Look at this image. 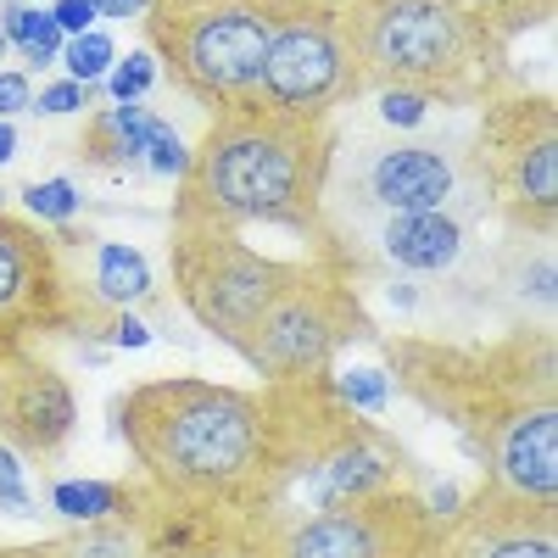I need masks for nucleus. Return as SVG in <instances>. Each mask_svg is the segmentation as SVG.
I'll list each match as a JSON object with an SVG mask.
<instances>
[{"label":"nucleus","mask_w":558,"mask_h":558,"mask_svg":"<svg viewBox=\"0 0 558 558\" xmlns=\"http://www.w3.org/2000/svg\"><path fill=\"white\" fill-rule=\"evenodd\" d=\"M386 375L475 452L481 481L558 508V347L553 324L502 341H386Z\"/></svg>","instance_id":"obj_1"},{"label":"nucleus","mask_w":558,"mask_h":558,"mask_svg":"<svg viewBox=\"0 0 558 558\" xmlns=\"http://www.w3.org/2000/svg\"><path fill=\"white\" fill-rule=\"evenodd\" d=\"M140 481L179 502H213L268 531V402L196 375L140 380L112 402ZM257 547V542H252Z\"/></svg>","instance_id":"obj_2"},{"label":"nucleus","mask_w":558,"mask_h":558,"mask_svg":"<svg viewBox=\"0 0 558 558\" xmlns=\"http://www.w3.org/2000/svg\"><path fill=\"white\" fill-rule=\"evenodd\" d=\"M336 146V118H296L257 96L207 112V134L196 140L191 168L173 191V223L291 229L324 241V191H330Z\"/></svg>","instance_id":"obj_3"},{"label":"nucleus","mask_w":558,"mask_h":558,"mask_svg":"<svg viewBox=\"0 0 558 558\" xmlns=\"http://www.w3.org/2000/svg\"><path fill=\"white\" fill-rule=\"evenodd\" d=\"M341 39L368 89H418L425 101L481 107L508 84V45L463 0H352Z\"/></svg>","instance_id":"obj_4"},{"label":"nucleus","mask_w":558,"mask_h":558,"mask_svg":"<svg viewBox=\"0 0 558 558\" xmlns=\"http://www.w3.org/2000/svg\"><path fill=\"white\" fill-rule=\"evenodd\" d=\"M386 213H492L475 140H425V134H357L336 146L324 229H352Z\"/></svg>","instance_id":"obj_5"},{"label":"nucleus","mask_w":558,"mask_h":558,"mask_svg":"<svg viewBox=\"0 0 558 558\" xmlns=\"http://www.w3.org/2000/svg\"><path fill=\"white\" fill-rule=\"evenodd\" d=\"M274 17L279 0H151L140 23L157 73H168V84L196 107L223 112L257 96Z\"/></svg>","instance_id":"obj_6"},{"label":"nucleus","mask_w":558,"mask_h":558,"mask_svg":"<svg viewBox=\"0 0 558 558\" xmlns=\"http://www.w3.org/2000/svg\"><path fill=\"white\" fill-rule=\"evenodd\" d=\"M352 341H375V318L363 307V286L347 268L341 246L324 235L307 252L302 279L274 296V307L252 324V336L235 347L246 368H257L263 386H286L307 375H330V363Z\"/></svg>","instance_id":"obj_7"},{"label":"nucleus","mask_w":558,"mask_h":558,"mask_svg":"<svg viewBox=\"0 0 558 558\" xmlns=\"http://www.w3.org/2000/svg\"><path fill=\"white\" fill-rule=\"evenodd\" d=\"M318 246V241H313ZM307 257H274L257 252L241 229H213V223H173L168 235V286L184 302L207 336L223 347H241L252 324L274 307L302 279Z\"/></svg>","instance_id":"obj_8"},{"label":"nucleus","mask_w":558,"mask_h":558,"mask_svg":"<svg viewBox=\"0 0 558 558\" xmlns=\"http://www.w3.org/2000/svg\"><path fill=\"white\" fill-rule=\"evenodd\" d=\"M475 162L492 213L514 235L558 229V107L531 89H492L481 101Z\"/></svg>","instance_id":"obj_9"},{"label":"nucleus","mask_w":558,"mask_h":558,"mask_svg":"<svg viewBox=\"0 0 558 558\" xmlns=\"http://www.w3.org/2000/svg\"><path fill=\"white\" fill-rule=\"evenodd\" d=\"M441 531L447 520L413 486H391L268 525L252 558H441Z\"/></svg>","instance_id":"obj_10"},{"label":"nucleus","mask_w":558,"mask_h":558,"mask_svg":"<svg viewBox=\"0 0 558 558\" xmlns=\"http://www.w3.org/2000/svg\"><path fill=\"white\" fill-rule=\"evenodd\" d=\"M357 96H363V78L341 39V17L279 0L263 78H257V101L296 112V118H336Z\"/></svg>","instance_id":"obj_11"},{"label":"nucleus","mask_w":558,"mask_h":558,"mask_svg":"<svg viewBox=\"0 0 558 558\" xmlns=\"http://www.w3.org/2000/svg\"><path fill=\"white\" fill-rule=\"evenodd\" d=\"M45 336H84L78 296L51 235L0 213V357L28 352Z\"/></svg>","instance_id":"obj_12"},{"label":"nucleus","mask_w":558,"mask_h":558,"mask_svg":"<svg viewBox=\"0 0 558 558\" xmlns=\"http://www.w3.org/2000/svg\"><path fill=\"white\" fill-rule=\"evenodd\" d=\"M78 425V397L39 347L0 357V441L28 458H57Z\"/></svg>","instance_id":"obj_13"},{"label":"nucleus","mask_w":558,"mask_h":558,"mask_svg":"<svg viewBox=\"0 0 558 558\" xmlns=\"http://www.w3.org/2000/svg\"><path fill=\"white\" fill-rule=\"evenodd\" d=\"M441 558H558V508L481 481V492L447 520Z\"/></svg>","instance_id":"obj_14"},{"label":"nucleus","mask_w":558,"mask_h":558,"mask_svg":"<svg viewBox=\"0 0 558 558\" xmlns=\"http://www.w3.org/2000/svg\"><path fill=\"white\" fill-rule=\"evenodd\" d=\"M168 118L151 112V107H140V101H112L101 112H89L84 123V140H78V151L89 168H146V151L162 140Z\"/></svg>","instance_id":"obj_15"},{"label":"nucleus","mask_w":558,"mask_h":558,"mask_svg":"<svg viewBox=\"0 0 558 558\" xmlns=\"http://www.w3.org/2000/svg\"><path fill=\"white\" fill-rule=\"evenodd\" d=\"M51 502H57L62 520L96 525V520H118L123 514L129 486H118V481H57L51 486Z\"/></svg>","instance_id":"obj_16"},{"label":"nucleus","mask_w":558,"mask_h":558,"mask_svg":"<svg viewBox=\"0 0 558 558\" xmlns=\"http://www.w3.org/2000/svg\"><path fill=\"white\" fill-rule=\"evenodd\" d=\"M463 7H470L502 45H514L520 34H531L553 17V0H463Z\"/></svg>","instance_id":"obj_17"},{"label":"nucleus","mask_w":558,"mask_h":558,"mask_svg":"<svg viewBox=\"0 0 558 558\" xmlns=\"http://www.w3.org/2000/svg\"><path fill=\"white\" fill-rule=\"evenodd\" d=\"M78 184L73 179H45V184H23V213L45 218V223H73L78 213Z\"/></svg>","instance_id":"obj_18"},{"label":"nucleus","mask_w":558,"mask_h":558,"mask_svg":"<svg viewBox=\"0 0 558 558\" xmlns=\"http://www.w3.org/2000/svg\"><path fill=\"white\" fill-rule=\"evenodd\" d=\"M336 380V397L357 413H380L391 402V375L386 368H347V375H330Z\"/></svg>","instance_id":"obj_19"},{"label":"nucleus","mask_w":558,"mask_h":558,"mask_svg":"<svg viewBox=\"0 0 558 558\" xmlns=\"http://www.w3.org/2000/svg\"><path fill=\"white\" fill-rule=\"evenodd\" d=\"M112 57H118V45L107 39V34H73L68 45H62V62H68V78H78V84H89V78H101L107 68H112Z\"/></svg>","instance_id":"obj_20"},{"label":"nucleus","mask_w":558,"mask_h":558,"mask_svg":"<svg viewBox=\"0 0 558 558\" xmlns=\"http://www.w3.org/2000/svg\"><path fill=\"white\" fill-rule=\"evenodd\" d=\"M375 118L386 123V129H397V134H418L425 129V118H430V101L418 96V89H375Z\"/></svg>","instance_id":"obj_21"},{"label":"nucleus","mask_w":558,"mask_h":558,"mask_svg":"<svg viewBox=\"0 0 558 558\" xmlns=\"http://www.w3.org/2000/svg\"><path fill=\"white\" fill-rule=\"evenodd\" d=\"M0 514H12V520H28L34 514V492L23 481V458L0 441Z\"/></svg>","instance_id":"obj_22"},{"label":"nucleus","mask_w":558,"mask_h":558,"mask_svg":"<svg viewBox=\"0 0 558 558\" xmlns=\"http://www.w3.org/2000/svg\"><path fill=\"white\" fill-rule=\"evenodd\" d=\"M151 84H157V57L134 51V57H123V68H112V101H140Z\"/></svg>","instance_id":"obj_23"},{"label":"nucleus","mask_w":558,"mask_h":558,"mask_svg":"<svg viewBox=\"0 0 558 558\" xmlns=\"http://www.w3.org/2000/svg\"><path fill=\"white\" fill-rule=\"evenodd\" d=\"M84 107H89V84H78V78H62V84L34 96V112H45V118H68V112H84Z\"/></svg>","instance_id":"obj_24"},{"label":"nucleus","mask_w":558,"mask_h":558,"mask_svg":"<svg viewBox=\"0 0 558 558\" xmlns=\"http://www.w3.org/2000/svg\"><path fill=\"white\" fill-rule=\"evenodd\" d=\"M45 17L51 12H34V7H23V0H7V7H0V34H7V45H28L45 28Z\"/></svg>","instance_id":"obj_25"},{"label":"nucleus","mask_w":558,"mask_h":558,"mask_svg":"<svg viewBox=\"0 0 558 558\" xmlns=\"http://www.w3.org/2000/svg\"><path fill=\"white\" fill-rule=\"evenodd\" d=\"M101 341L107 347H151V330H146V318H134L129 307L123 313H107V324H101Z\"/></svg>","instance_id":"obj_26"},{"label":"nucleus","mask_w":558,"mask_h":558,"mask_svg":"<svg viewBox=\"0 0 558 558\" xmlns=\"http://www.w3.org/2000/svg\"><path fill=\"white\" fill-rule=\"evenodd\" d=\"M23 112H34V84H28V73H12V68H0V118H23Z\"/></svg>","instance_id":"obj_27"},{"label":"nucleus","mask_w":558,"mask_h":558,"mask_svg":"<svg viewBox=\"0 0 558 558\" xmlns=\"http://www.w3.org/2000/svg\"><path fill=\"white\" fill-rule=\"evenodd\" d=\"M51 23H57L68 39H73V34H89V23H96V0H57Z\"/></svg>","instance_id":"obj_28"},{"label":"nucleus","mask_w":558,"mask_h":558,"mask_svg":"<svg viewBox=\"0 0 558 558\" xmlns=\"http://www.w3.org/2000/svg\"><path fill=\"white\" fill-rule=\"evenodd\" d=\"M151 0H96V17H146Z\"/></svg>","instance_id":"obj_29"},{"label":"nucleus","mask_w":558,"mask_h":558,"mask_svg":"<svg viewBox=\"0 0 558 558\" xmlns=\"http://www.w3.org/2000/svg\"><path fill=\"white\" fill-rule=\"evenodd\" d=\"M291 7H307V12H330V17H341L352 0H291Z\"/></svg>","instance_id":"obj_30"},{"label":"nucleus","mask_w":558,"mask_h":558,"mask_svg":"<svg viewBox=\"0 0 558 558\" xmlns=\"http://www.w3.org/2000/svg\"><path fill=\"white\" fill-rule=\"evenodd\" d=\"M12 157H17V129L0 118V162H12Z\"/></svg>","instance_id":"obj_31"},{"label":"nucleus","mask_w":558,"mask_h":558,"mask_svg":"<svg viewBox=\"0 0 558 558\" xmlns=\"http://www.w3.org/2000/svg\"><path fill=\"white\" fill-rule=\"evenodd\" d=\"M0 57H7V34H0Z\"/></svg>","instance_id":"obj_32"}]
</instances>
